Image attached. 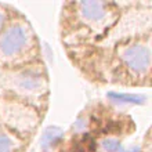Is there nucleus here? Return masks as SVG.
Masks as SVG:
<instances>
[{
  "mask_svg": "<svg viewBox=\"0 0 152 152\" xmlns=\"http://www.w3.org/2000/svg\"><path fill=\"white\" fill-rule=\"evenodd\" d=\"M122 58L124 64L136 73H144L149 69L151 53L144 44H133L122 51Z\"/></svg>",
  "mask_w": 152,
  "mask_h": 152,
  "instance_id": "obj_2",
  "label": "nucleus"
},
{
  "mask_svg": "<svg viewBox=\"0 0 152 152\" xmlns=\"http://www.w3.org/2000/svg\"><path fill=\"white\" fill-rule=\"evenodd\" d=\"M119 152H138V148H132V149H127V151H124V149H120Z\"/></svg>",
  "mask_w": 152,
  "mask_h": 152,
  "instance_id": "obj_9",
  "label": "nucleus"
},
{
  "mask_svg": "<svg viewBox=\"0 0 152 152\" xmlns=\"http://www.w3.org/2000/svg\"><path fill=\"white\" fill-rule=\"evenodd\" d=\"M101 148L104 152H119L122 149L119 141L113 140V138H105L104 141H101Z\"/></svg>",
  "mask_w": 152,
  "mask_h": 152,
  "instance_id": "obj_7",
  "label": "nucleus"
},
{
  "mask_svg": "<svg viewBox=\"0 0 152 152\" xmlns=\"http://www.w3.org/2000/svg\"><path fill=\"white\" fill-rule=\"evenodd\" d=\"M28 46V32L20 25H14L0 39V51L6 57L20 54Z\"/></svg>",
  "mask_w": 152,
  "mask_h": 152,
  "instance_id": "obj_1",
  "label": "nucleus"
},
{
  "mask_svg": "<svg viewBox=\"0 0 152 152\" xmlns=\"http://www.w3.org/2000/svg\"><path fill=\"white\" fill-rule=\"evenodd\" d=\"M79 11L86 21L91 24H100L108 14V7L101 1H82L79 4Z\"/></svg>",
  "mask_w": 152,
  "mask_h": 152,
  "instance_id": "obj_4",
  "label": "nucleus"
},
{
  "mask_svg": "<svg viewBox=\"0 0 152 152\" xmlns=\"http://www.w3.org/2000/svg\"><path fill=\"white\" fill-rule=\"evenodd\" d=\"M108 97L112 101L120 104H141L144 97L136 96V94H123V93H109Z\"/></svg>",
  "mask_w": 152,
  "mask_h": 152,
  "instance_id": "obj_5",
  "label": "nucleus"
},
{
  "mask_svg": "<svg viewBox=\"0 0 152 152\" xmlns=\"http://www.w3.org/2000/svg\"><path fill=\"white\" fill-rule=\"evenodd\" d=\"M3 21H4V15L0 12V26H1V24H3Z\"/></svg>",
  "mask_w": 152,
  "mask_h": 152,
  "instance_id": "obj_10",
  "label": "nucleus"
},
{
  "mask_svg": "<svg viewBox=\"0 0 152 152\" xmlns=\"http://www.w3.org/2000/svg\"><path fill=\"white\" fill-rule=\"evenodd\" d=\"M14 87L24 94H36L43 88V79L33 71H22L14 77Z\"/></svg>",
  "mask_w": 152,
  "mask_h": 152,
  "instance_id": "obj_3",
  "label": "nucleus"
},
{
  "mask_svg": "<svg viewBox=\"0 0 152 152\" xmlns=\"http://www.w3.org/2000/svg\"><path fill=\"white\" fill-rule=\"evenodd\" d=\"M61 138V132L57 130V129H50L44 133L43 136V147L47 148V147H51L57 142V141Z\"/></svg>",
  "mask_w": 152,
  "mask_h": 152,
  "instance_id": "obj_6",
  "label": "nucleus"
},
{
  "mask_svg": "<svg viewBox=\"0 0 152 152\" xmlns=\"http://www.w3.org/2000/svg\"><path fill=\"white\" fill-rule=\"evenodd\" d=\"M14 142L7 134L0 133V152H12Z\"/></svg>",
  "mask_w": 152,
  "mask_h": 152,
  "instance_id": "obj_8",
  "label": "nucleus"
}]
</instances>
